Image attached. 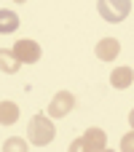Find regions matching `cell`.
<instances>
[{"label":"cell","instance_id":"obj_7","mask_svg":"<svg viewBox=\"0 0 134 152\" xmlns=\"http://www.w3.org/2000/svg\"><path fill=\"white\" fill-rule=\"evenodd\" d=\"M132 83H134V69L132 67H115V69L110 72V86H113V88L124 91V88H129Z\"/></svg>","mask_w":134,"mask_h":152},{"label":"cell","instance_id":"obj_13","mask_svg":"<svg viewBox=\"0 0 134 152\" xmlns=\"http://www.w3.org/2000/svg\"><path fill=\"white\" fill-rule=\"evenodd\" d=\"M129 126H132V128H134V110H132V112H129Z\"/></svg>","mask_w":134,"mask_h":152},{"label":"cell","instance_id":"obj_4","mask_svg":"<svg viewBox=\"0 0 134 152\" xmlns=\"http://www.w3.org/2000/svg\"><path fill=\"white\" fill-rule=\"evenodd\" d=\"M75 110V96L70 94V91H59V94H54V99H51V104H48V115L51 118H67L70 112Z\"/></svg>","mask_w":134,"mask_h":152},{"label":"cell","instance_id":"obj_1","mask_svg":"<svg viewBox=\"0 0 134 152\" xmlns=\"http://www.w3.org/2000/svg\"><path fill=\"white\" fill-rule=\"evenodd\" d=\"M54 134H56L54 120H51V115H43V112H38V115L30 120V126H27V139H30L32 147H46V144H51Z\"/></svg>","mask_w":134,"mask_h":152},{"label":"cell","instance_id":"obj_6","mask_svg":"<svg viewBox=\"0 0 134 152\" xmlns=\"http://www.w3.org/2000/svg\"><path fill=\"white\" fill-rule=\"evenodd\" d=\"M94 53H97V59H99V61H113V59L121 53V43H118L115 37H102V40L97 43Z\"/></svg>","mask_w":134,"mask_h":152},{"label":"cell","instance_id":"obj_9","mask_svg":"<svg viewBox=\"0 0 134 152\" xmlns=\"http://www.w3.org/2000/svg\"><path fill=\"white\" fill-rule=\"evenodd\" d=\"M19 120V104L16 102H0V126H13Z\"/></svg>","mask_w":134,"mask_h":152},{"label":"cell","instance_id":"obj_8","mask_svg":"<svg viewBox=\"0 0 134 152\" xmlns=\"http://www.w3.org/2000/svg\"><path fill=\"white\" fill-rule=\"evenodd\" d=\"M19 67H21V61L16 59L13 48H0V72H5V75H16Z\"/></svg>","mask_w":134,"mask_h":152},{"label":"cell","instance_id":"obj_11","mask_svg":"<svg viewBox=\"0 0 134 152\" xmlns=\"http://www.w3.org/2000/svg\"><path fill=\"white\" fill-rule=\"evenodd\" d=\"M121 152H134V128L129 134H124V139H121Z\"/></svg>","mask_w":134,"mask_h":152},{"label":"cell","instance_id":"obj_10","mask_svg":"<svg viewBox=\"0 0 134 152\" xmlns=\"http://www.w3.org/2000/svg\"><path fill=\"white\" fill-rule=\"evenodd\" d=\"M19 29V16L8 8H0V35H11Z\"/></svg>","mask_w":134,"mask_h":152},{"label":"cell","instance_id":"obj_3","mask_svg":"<svg viewBox=\"0 0 134 152\" xmlns=\"http://www.w3.org/2000/svg\"><path fill=\"white\" fill-rule=\"evenodd\" d=\"M70 150H73V152H78V150L102 152V150H107V136H105V131H102V128H89L81 139H75V142L70 144Z\"/></svg>","mask_w":134,"mask_h":152},{"label":"cell","instance_id":"obj_14","mask_svg":"<svg viewBox=\"0 0 134 152\" xmlns=\"http://www.w3.org/2000/svg\"><path fill=\"white\" fill-rule=\"evenodd\" d=\"M13 3H27V0H13Z\"/></svg>","mask_w":134,"mask_h":152},{"label":"cell","instance_id":"obj_5","mask_svg":"<svg viewBox=\"0 0 134 152\" xmlns=\"http://www.w3.org/2000/svg\"><path fill=\"white\" fill-rule=\"evenodd\" d=\"M13 53H16V59L21 64H35L43 51H40V45L35 40H16L13 43Z\"/></svg>","mask_w":134,"mask_h":152},{"label":"cell","instance_id":"obj_12","mask_svg":"<svg viewBox=\"0 0 134 152\" xmlns=\"http://www.w3.org/2000/svg\"><path fill=\"white\" fill-rule=\"evenodd\" d=\"M3 150L5 152H11V150H27V144H24V142H19V139H8V142H5V144H3Z\"/></svg>","mask_w":134,"mask_h":152},{"label":"cell","instance_id":"obj_2","mask_svg":"<svg viewBox=\"0 0 134 152\" xmlns=\"http://www.w3.org/2000/svg\"><path fill=\"white\" fill-rule=\"evenodd\" d=\"M97 11L105 21L110 24H118L129 16L132 11V0H97Z\"/></svg>","mask_w":134,"mask_h":152}]
</instances>
